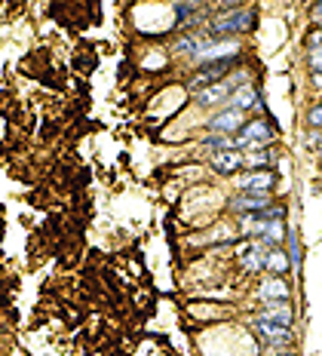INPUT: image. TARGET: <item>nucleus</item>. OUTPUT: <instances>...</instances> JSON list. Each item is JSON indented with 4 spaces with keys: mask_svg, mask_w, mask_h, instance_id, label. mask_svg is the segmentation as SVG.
Listing matches in <instances>:
<instances>
[{
    "mask_svg": "<svg viewBox=\"0 0 322 356\" xmlns=\"http://www.w3.org/2000/svg\"><path fill=\"white\" fill-rule=\"evenodd\" d=\"M255 25H258L255 10H227L209 19V34L218 37V40H227V37H236V34H249Z\"/></svg>",
    "mask_w": 322,
    "mask_h": 356,
    "instance_id": "1",
    "label": "nucleus"
},
{
    "mask_svg": "<svg viewBox=\"0 0 322 356\" xmlns=\"http://www.w3.org/2000/svg\"><path fill=\"white\" fill-rule=\"evenodd\" d=\"M276 142V129L264 117H255V120H245L243 129L234 136V147L236 151H255V147H271Z\"/></svg>",
    "mask_w": 322,
    "mask_h": 356,
    "instance_id": "2",
    "label": "nucleus"
},
{
    "mask_svg": "<svg viewBox=\"0 0 322 356\" xmlns=\"http://www.w3.org/2000/svg\"><path fill=\"white\" fill-rule=\"evenodd\" d=\"M252 332L267 350H291V344H295V332H291V325H282V323H273V320H261V316H255Z\"/></svg>",
    "mask_w": 322,
    "mask_h": 356,
    "instance_id": "3",
    "label": "nucleus"
},
{
    "mask_svg": "<svg viewBox=\"0 0 322 356\" xmlns=\"http://www.w3.org/2000/svg\"><path fill=\"white\" fill-rule=\"evenodd\" d=\"M234 68H236V58H221V62H212V65H200V71L187 80V89L191 92H203V89L227 80L234 74Z\"/></svg>",
    "mask_w": 322,
    "mask_h": 356,
    "instance_id": "4",
    "label": "nucleus"
},
{
    "mask_svg": "<svg viewBox=\"0 0 322 356\" xmlns=\"http://www.w3.org/2000/svg\"><path fill=\"white\" fill-rule=\"evenodd\" d=\"M271 203H273L271 194H243V191H239L236 197H230L227 209L243 218V215H258L261 209H267Z\"/></svg>",
    "mask_w": 322,
    "mask_h": 356,
    "instance_id": "5",
    "label": "nucleus"
},
{
    "mask_svg": "<svg viewBox=\"0 0 322 356\" xmlns=\"http://www.w3.org/2000/svg\"><path fill=\"white\" fill-rule=\"evenodd\" d=\"M267 255H271V246H264L261 240H249L239 249V264L249 273H261V270H267Z\"/></svg>",
    "mask_w": 322,
    "mask_h": 356,
    "instance_id": "6",
    "label": "nucleus"
},
{
    "mask_svg": "<svg viewBox=\"0 0 322 356\" xmlns=\"http://www.w3.org/2000/svg\"><path fill=\"white\" fill-rule=\"evenodd\" d=\"M273 184H276V172H273V169H264V172L239 175L236 191H243V194H271Z\"/></svg>",
    "mask_w": 322,
    "mask_h": 356,
    "instance_id": "7",
    "label": "nucleus"
},
{
    "mask_svg": "<svg viewBox=\"0 0 322 356\" xmlns=\"http://www.w3.org/2000/svg\"><path fill=\"white\" fill-rule=\"evenodd\" d=\"M243 123H245V114L236 108H224L215 117H209V129L221 132V136H234V132L243 129Z\"/></svg>",
    "mask_w": 322,
    "mask_h": 356,
    "instance_id": "8",
    "label": "nucleus"
},
{
    "mask_svg": "<svg viewBox=\"0 0 322 356\" xmlns=\"http://www.w3.org/2000/svg\"><path fill=\"white\" fill-rule=\"evenodd\" d=\"M209 166H212L218 175H236V172H243V151L230 147V151L212 154V157H209Z\"/></svg>",
    "mask_w": 322,
    "mask_h": 356,
    "instance_id": "9",
    "label": "nucleus"
},
{
    "mask_svg": "<svg viewBox=\"0 0 322 356\" xmlns=\"http://www.w3.org/2000/svg\"><path fill=\"white\" fill-rule=\"evenodd\" d=\"M227 108H236V111H261L264 105H261V95H258V89H255L252 83H243V86H236L234 89V95L227 99Z\"/></svg>",
    "mask_w": 322,
    "mask_h": 356,
    "instance_id": "10",
    "label": "nucleus"
},
{
    "mask_svg": "<svg viewBox=\"0 0 322 356\" xmlns=\"http://www.w3.org/2000/svg\"><path fill=\"white\" fill-rule=\"evenodd\" d=\"M276 160L273 147H255V151H243V169L245 172H264Z\"/></svg>",
    "mask_w": 322,
    "mask_h": 356,
    "instance_id": "11",
    "label": "nucleus"
},
{
    "mask_svg": "<svg viewBox=\"0 0 322 356\" xmlns=\"http://www.w3.org/2000/svg\"><path fill=\"white\" fill-rule=\"evenodd\" d=\"M261 320H273V323H282V325H291L295 323V310H291L289 301H264L258 310Z\"/></svg>",
    "mask_w": 322,
    "mask_h": 356,
    "instance_id": "12",
    "label": "nucleus"
},
{
    "mask_svg": "<svg viewBox=\"0 0 322 356\" xmlns=\"http://www.w3.org/2000/svg\"><path fill=\"white\" fill-rule=\"evenodd\" d=\"M258 298L261 301H289V283L282 277H271L264 280L258 289Z\"/></svg>",
    "mask_w": 322,
    "mask_h": 356,
    "instance_id": "13",
    "label": "nucleus"
},
{
    "mask_svg": "<svg viewBox=\"0 0 322 356\" xmlns=\"http://www.w3.org/2000/svg\"><path fill=\"white\" fill-rule=\"evenodd\" d=\"M289 267H291V261H289L286 252H282L280 246L271 249V255H267V270H271L273 277H282V273H289Z\"/></svg>",
    "mask_w": 322,
    "mask_h": 356,
    "instance_id": "14",
    "label": "nucleus"
},
{
    "mask_svg": "<svg viewBox=\"0 0 322 356\" xmlns=\"http://www.w3.org/2000/svg\"><path fill=\"white\" fill-rule=\"evenodd\" d=\"M203 147H206V151H212V154L230 151V147H234V136H221V132H212V136L203 138Z\"/></svg>",
    "mask_w": 322,
    "mask_h": 356,
    "instance_id": "15",
    "label": "nucleus"
},
{
    "mask_svg": "<svg viewBox=\"0 0 322 356\" xmlns=\"http://www.w3.org/2000/svg\"><path fill=\"white\" fill-rule=\"evenodd\" d=\"M286 236H289V261H291V267H298V264H301V249H298V234H295V231H289Z\"/></svg>",
    "mask_w": 322,
    "mask_h": 356,
    "instance_id": "16",
    "label": "nucleus"
},
{
    "mask_svg": "<svg viewBox=\"0 0 322 356\" xmlns=\"http://www.w3.org/2000/svg\"><path fill=\"white\" fill-rule=\"evenodd\" d=\"M307 126H310V129H316V132H322V102L307 111Z\"/></svg>",
    "mask_w": 322,
    "mask_h": 356,
    "instance_id": "17",
    "label": "nucleus"
},
{
    "mask_svg": "<svg viewBox=\"0 0 322 356\" xmlns=\"http://www.w3.org/2000/svg\"><path fill=\"white\" fill-rule=\"evenodd\" d=\"M307 68L310 74H322V49H307Z\"/></svg>",
    "mask_w": 322,
    "mask_h": 356,
    "instance_id": "18",
    "label": "nucleus"
},
{
    "mask_svg": "<svg viewBox=\"0 0 322 356\" xmlns=\"http://www.w3.org/2000/svg\"><path fill=\"white\" fill-rule=\"evenodd\" d=\"M307 49H322V28L319 31H310V37H307Z\"/></svg>",
    "mask_w": 322,
    "mask_h": 356,
    "instance_id": "19",
    "label": "nucleus"
},
{
    "mask_svg": "<svg viewBox=\"0 0 322 356\" xmlns=\"http://www.w3.org/2000/svg\"><path fill=\"white\" fill-rule=\"evenodd\" d=\"M310 16H313V22H319V25H322V0H316V3H313Z\"/></svg>",
    "mask_w": 322,
    "mask_h": 356,
    "instance_id": "20",
    "label": "nucleus"
},
{
    "mask_svg": "<svg viewBox=\"0 0 322 356\" xmlns=\"http://www.w3.org/2000/svg\"><path fill=\"white\" fill-rule=\"evenodd\" d=\"M261 356H295V350H264Z\"/></svg>",
    "mask_w": 322,
    "mask_h": 356,
    "instance_id": "21",
    "label": "nucleus"
}]
</instances>
